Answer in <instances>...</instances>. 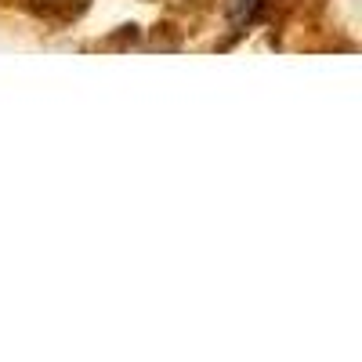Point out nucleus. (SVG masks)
Masks as SVG:
<instances>
[{"label": "nucleus", "instance_id": "f257e3e1", "mask_svg": "<svg viewBox=\"0 0 362 362\" xmlns=\"http://www.w3.org/2000/svg\"><path fill=\"white\" fill-rule=\"evenodd\" d=\"M40 4H44L47 11H73V4L80 8L83 0H40Z\"/></svg>", "mask_w": 362, "mask_h": 362}]
</instances>
